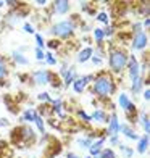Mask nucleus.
<instances>
[{"instance_id":"nucleus-44","label":"nucleus","mask_w":150,"mask_h":158,"mask_svg":"<svg viewBox=\"0 0 150 158\" xmlns=\"http://www.w3.org/2000/svg\"><path fill=\"white\" fill-rule=\"evenodd\" d=\"M3 5H5V2H2V0H0V8H2Z\"/></svg>"},{"instance_id":"nucleus-8","label":"nucleus","mask_w":150,"mask_h":158,"mask_svg":"<svg viewBox=\"0 0 150 158\" xmlns=\"http://www.w3.org/2000/svg\"><path fill=\"white\" fill-rule=\"evenodd\" d=\"M119 132H123L126 137L131 139V140H139V134L127 124H119Z\"/></svg>"},{"instance_id":"nucleus-2","label":"nucleus","mask_w":150,"mask_h":158,"mask_svg":"<svg viewBox=\"0 0 150 158\" xmlns=\"http://www.w3.org/2000/svg\"><path fill=\"white\" fill-rule=\"evenodd\" d=\"M126 63H127V55L123 50H113V52H110V68L115 73H119L126 66Z\"/></svg>"},{"instance_id":"nucleus-30","label":"nucleus","mask_w":150,"mask_h":158,"mask_svg":"<svg viewBox=\"0 0 150 158\" xmlns=\"http://www.w3.org/2000/svg\"><path fill=\"white\" fill-rule=\"evenodd\" d=\"M35 44H37V48H40V50L45 47V42H44V39H42L40 34H35Z\"/></svg>"},{"instance_id":"nucleus-4","label":"nucleus","mask_w":150,"mask_h":158,"mask_svg":"<svg viewBox=\"0 0 150 158\" xmlns=\"http://www.w3.org/2000/svg\"><path fill=\"white\" fill-rule=\"evenodd\" d=\"M32 79L35 84L39 85H45V84H50L52 82V74L45 69H39V71H34L32 73Z\"/></svg>"},{"instance_id":"nucleus-1","label":"nucleus","mask_w":150,"mask_h":158,"mask_svg":"<svg viewBox=\"0 0 150 158\" xmlns=\"http://www.w3.org/2000/svg\"><path fill=\"white\" fill-rule=\"evenodd\" d=\"M113 90H115V84L110 76L100 74L94 79V94H97L98 97H108Z\"/></svg>"},{"instance_id":"nucleus-45","label":"nucleus","mask_w":150,"mask_h":158,"mask_svg":"<svg viewBox=\"0 0 150 158\" xmlns=\"http://www.w3.org/2000/svg\"><path fill=\"white\" fill-rule=\"evenodd\" d=\"M87 158H90V156H87Z\"/></svg>"},{"instance_id":"nucleus-35","label":"nucleus","mask_w":150,"mask_h":158,"mask_svg":"<svg viewBox=\"0 0 150 158\" xmlns=\"http://www.w3.org/2000/svg\"><path fill=\"white\" fill-rule=\"evenodd\" d=\"M79 116H81L84 121H92V118H90V116H89V114L85 113V111H82V110H79Z\"/></svg>"},{"instance_id":"nucleus-20","label":"nucleus","mask_w":150,"mask_h":158,"mask_svg":"<svg viewBox=\"0 0 150 158\" xmlns=\"http://www.w3.org/2000/svg\"><path fill=\"white\" fill-rule=\"evenodd\" d=\"M63 103H61V100L58 98V100H53V111L56 113V114H58V116L60 118H63V116H65V113H63Z\"/></svg>"},{"instance_id":"nucleus-37","label":"nucleus","mask_w":150,"mask_h":158,"mask_svg":"<svg viewBox=\"0 0 150 158\" xmlns=\"http://www.w3.org/2000/svg\"><path fill=\"white\" fill-rule=\"evenodd\" d=\"M58 45H60V42H56V40H52V42H48V47H50V48H56Z\"/></svg>"},{"instance_id":"nucleus-29","label":"nucleus","mask_w":150,"mask_h":158,"mask_svg":"<svg viewBox=\"0 0 150 158\" xmlns=\"http://www.w3.org/2000/svg\"><path fill=\"white\" fill-rule=\"evenodd\" d=\"M48 64H52V66H53V64H56V58H55V56L52 55V53H50V52H47L45 53V58H44Z\"/></svg>"},{"instance_id":"nucleus-14","label":"nucleus","mask_w":150,"mask_h":158,"mask_svg":"<svg viewBox=\"0 0 150 158\" xmlns=\"http://www.w3.org/2000/svg\"><path fill=\"white\" fill-rule=\"evenodd\" d=\"M148 147V135H142V137H139V143H137V152L139 153H145V150Z\"/></svg>"},{"instance_id":"nucleus-38","label":"nucleus","mask_w":150,"mask_h":158,"mask_svg":"<svg viewBox=\"0 0 150 158\" xmlns=\"http://www.w3.org/2000/svg\"><path fill=\"white\" fill-rule=\"evenodd\" d=\"M144 98H145V100L150 98V89H145V90H144Z\"/></svg>"},{"instance_id":"nucleus-39","label":"nucleus","mask_w":150,"mask_h":158,"mask_svg":"<svg viewBox=\"0 0 150 158\" xmlns=\"http://www.w3.org/2000/svg\"><path fill=\"white\" fill-rule=\"evenodd\" d=\"M110 142H111V143H116V142H118V135H111Z\"/></svg>"},{"instance_id":"nucleus-43","label":"nucleus","mask_w":150,"mask_h":158,"mask_svg":"<svg viewBox=\"0 0 150 158\" xmlns=\"http://www.w3.org/2000/svg\"><path fill=\"white\" fill-rule=\"evenodd\" d=\"M144 26H147V27H148V26H150V19H148V18H147V19H145V21H144Z\"/></svg>"},{"instance_id":"nucleus-19","label":"nucleus","mask_w":150,"mask_h":158,"mask_svg":"<svg viewBox=\"0 0 150 158\" xmlns=\"http://www.w3.org/2000/svg\"><path fill=\"white\" fill-rule=\"evenodd\" d=\"M102 58H103L102 48L95 50V53H92V56H90V60H92V63H94V64H100V63H102Z\"/></svg>"},{"instance_id":"nucleus-16","label":"nucleus","mask_w":150,"mask_h":158,"mask_svg":"<svg viewBox=\"0 0 150 158\" xmlns=\"http://www.w3.org/2000/svg\"><path fill=\"white\" fill-rule=\"evenodd\" d=\"M118 103H119L121 108H123V110L126 111V110L131 106V100H129V97H127L126 94H121V95L118 97Z\"/></svg>"},{"instance_id":"nucleus-26","label":"nucleus","mask_w":150,"mask_h":158,"mask_svg":"<svg viewBox=\"0 0 150 158\" xmlns=\"http://www.w3.org/2000/svg\"><path fill=\"white\" fill-rule=\"evenodd\" d=\"M92 140L89 137H84V139H77V145H79L81 148H89L90 147Z\"/></svg>"},{"instance_id":"nucleus-24","label":"nucleus","mask_w":150,"mask_h":158,"mask_svg":"<svg viewBox=\"0 0 150 158\" xmlns=\"http://www.w3.org/2000/svg\"><path fill=\"white\" fill-rule=\"evenodd\" d=\"M142 79L139 77V79H135V81H132V87H131V90L134 92V94H139L140 92V89H142Z\"/></svg>"},{"instance_id":"nucleus-13","label":"nucleus","mask_w":150,"mask_h":158,"mask_svg":"<svg viewBox=\"0 0 150 158\" xmlns=\"http://www.w3.org/2000/svg\"><path fill=\"white\" fill-rule=\"evenodd\" d=\"M92 53H94V50H92L90 47H85L84 50H81V52L77 53V61H79V63H85L87 60H90Z\"/></svg>"},{"instance_id":"nucleus-28","label":"nucleus","mask_w":150,"mask_h":158,"mask_svg":"<svg viewBox=\"0 0 150 158\" xmlns=\"http://www.w3.org/2000/svg\"><path fill=\"white\" fill-rule=\"evenodd\" d=\"M103 37H105V35H103V29H100V27L94 29V39L98 42V44L102 42V39H103Z\"/></svg>"},{"instance_id":"nucleus-22","label":"nucleus","mask_w":150,"mask_h":158,"mask_svg":"<svg viewBox=\"0 0 150 158\" xmlns=\"http://www.w3.org/2000/svg\"><path fill=\"white\" fill-rule=\"evenodd\" d=\"M34 123H35V126H37L39 132H42V134L45 132V124H44V119H42V118L39 116V114H37V116L34 118Z\"/></svg>"},{"instance_id":"nucleus-11","label":"nucleus","mask_w":150,"mask_h":158,"mask_svg":"<svg viewBox=\"0 0 150 158\" xmlns=\"http://www.w3.org/2000/svg\"><path fill=\"white\" fill-rule=\"evenodd\" d=\"M53 6H55V11L58 13V15H63V13L69 11V2L68 0H58V2L53 3Z\"/></svg>"},{"instance_id":"nucleus-34","label":"nucleus","mask_w":150,"mask_h":158,"mask_svg":"<svg viewBox=\"0 0 150 158\" xmlns=\"http://www.w3.org/2000/svg\"><path fill=\"white\" fill-rule=\"evenodd\" d=\"M97 19L100 21V23H108V16H106V13H98Z\"/></svg>"},{"instance_id":"nucleus-33","label":"nucleus","mask_w":150,"mask_h":158,"mask_svg":"<svg viewBox=\"0 0 150 158\" xmlns=\"http://www.w3.org/2000/svg\"><path fill=\"white\" fill-rule=\"evenodd\" d=\"M34 52H35V58H37V60H40V61H42V60H44V58H45V53H44V52H42V50H40V48H35V50H34Z\"/></svg>"},{"instance_id":"nucleus-36","label":"nucleus","mask_w":150,"mask_h":158,"mask_svg":"<svg viewBox=\"0 0 150 158\" xmlns=\"http://www.w3.org/2000/svg\"><path fill=\"white\" fill-rule=\"evenodd\" d=\"M113 31H115L113 27H106V29H103V35H111Z\"/></svg>"},{"instance_id":"nucleus-5","label":"nucleus","mask_w":150,"mask_h":158,"mask_svg":"<svg viewBox=\"0 0 150 158\" xmlns=\"http://www.w3.org/2000/svg\"><path fill=\"white\" fill-rule=\"evenodd\" d=\"M147 42H148V39H147V34L144 31L135 32L134 39H132V48L134 50H142V48H145Z\"/></svg>"},{"instance_id":"nucleus-32","label":"nucleus","mask_w":150,"mask_h":158,"mask_svg":"<svg viewBox=\"0 0 150 158\" xmlns=\"http://www.w3.org/2000/svg\"><path fill=\"white\" fill-rule=\"evenodd\" d=\"M23 29L27 32V34H34L35 32V29H34V26L32 24H29V23H26L24 26H23Z\"/></svg>"},{"instance_id":"nucleus-17","label":"nucleus","mask_w":150,"mask_h":158,"mask_svg":"<svg viewBox=\"0 0 150 158\" xmlns=\"http://www.w3.org/2000/svg\"><path fill=\"white\" fill-rule=\"evenodd\" d=\"M90 118H92V119H95L97 123H106V114H105L103 110H95L94 114H92Z\"/></svg>"},{"instance_id":"nucleus-9","label":"nucleus","mask_w":150,"mask_h":158,"mask_svg":"<svg viewBox=\"0 0 150 158\" xmlns=\"http://www.w3.org/2000/svg\"><path fill=\"white\" fill-rule=\"evenodd\" d=\"M106 123H110V127H108V134L110 135H118L119 132V121H118V116L115 113L110 116V121H106Z\"/></svg>"},{"instance_id":"nucleus-21","label":"nucleus","mask_w":150,"mask_h":158,"mask_svg":"<svg viewBox=\"0 0 150 158\" xmlns=\"http://www.w3.org/2000/svg\"><path fill=\"white\" fill-rule=\"evenodd\" d=\"M35 116H37V111H35V110H32V108L26 110V111H24V114H23V118H24L26 121H31V123L34 121V118H35Z\"/></svg>"},{"instance_id":"nucleus-6","label":"nucleus","mask_w":150,"mask_h":158,"mask_svg":"<svg viewBox=\"0 0 150 158\" xmlns=\"http://www.w3.org/2000/svg\"><path fill=\"white\" fill-rule=\"evenodd\" d=\"M129 77L131 81H135V79L140 77V66H139V61L135 60V56H131L129 60Z\"/></svg>"},{"instance_id":"nucleus-10","label":"nucleus","mask_w":150,"mask_h":158,"mask_svg":"<svg viewBox=\"0 0 150 158\" xmlns=\"http://www.w3.org/2000/svg\"><path fill=\"white\" fill-rule=\"evenodd\" d=\"M103 142H105V137H100L98 140H95V142H92L90 143V147H89V152H90V155L92 156H98L100 155V152H102V145H103Z\"/></svg>"},{"instance_id":"nucleus-18","label":"nucleus","mask_w":150,"mask_h":158,"mask_svg":"<svg viewBox=\"0 0 150 158\" xmlns=\"http://www.w3.org/2000/svg\"><path fill=\"white\" fill-rule=\"evenodd\" d=\"M140 123H142V127H144L145 134L148 135V134H150V123H148V116H147V113H144V111L140 113Z\"/></svg>"},{"instance_id":"nucleus-3","label":"nucleus","mask_w":150,"mask_h":158,"mask_svg":"<svg viewBox=\"0 0 150 158\" xmlns=\"http://www.w3.org/2000/svg\"><path fill=\"white\" fill-rule=\"evenodd\" d=\"M74 31V23L73 21H60L52 27V34L58 35V37H68L69 34Z\"/></svg>"},{"instance_id":"nucleus-41","label":"nucleus","mask_w":150,"mask_h":158,"mask_svg":"<svg viewBox=\"0 0 150 158\" xmlns=\"http://www.w3.org/2000/svg\"><path fill=\"white\" fill-rule=\"evenodd\" d=\"M66 158H79V156L74 155V153H68V156H66Z\"/></svg>"},{"instance_id":"nucleus-25","label":"nucleus","mask_w":150,"mask_h":158,"mask_svg":"<svg viewBox=\"0 0 150 158\" xmlns=\"http://www.w3.org/2000/svg\"><path fill=\"white\" fill-rule=\"evenodd\" d=\"M6 74H8V71H6V64H5L3 58L0 56V81H3Z\"/></svg>"},{"instance_id":"nucleus-31","label":"nucleus","mask_w":150,"mask_h":158,"mask_svg":"<svg viewBox=\"0 0 150 158\" xmlns=\"http://www.w3.org/2000/svg\"><path fill=\"white\" fill-rule=\"evenodd\" d=\"M39 100H42V102H53L48 92H42V94H39Z\"/></svg>"},{"instance_id":"nucleus-12","label":"nucleus","mask_w":150,"mask_h":158,"mask_svg":"<svg viewBox=\"0 0 150 158\" xmlns=\"http://www.w3.org/2000/svg\"><path fill=\"white\" fill-rule=\"evenodd\" d=\"M63 77H65V87H69V85L76 81V69L74 68H68L66 73L63 74Z\"/></svg>"},{"instance_id":"nucleus-40","label":"nucleus","mask_w":150,"mask_h":158,"mask_svg":"<svg viewBox=\"0 0 150 158\" xmlns=\"http://www.w3.org/2000/svg\"><path fill=\"white\" fill-rule=\"evenodd\" d=\"M5 124H8V121H6V119H0V126H5Z\"/></svg>"},{"instance_id":"nucleus-7","label":"nucleus","mask_w":150,"mask_h":158,"mask_svg":"<svg viewBox=\"0 0 150 158\" xmlns=\"http://www.w3.org/2000/svg\"><path fill=\"white\" fill-rule=\"evenodd\" d=\"M90 79H92V76H90V74L84 76V77H79V79H76V81L73 82V89H74L76 94H81V92H84L85 85H87V82L90 81Z\"/></svg>"},{"instance_id":"nucleus-42","label":"nucleus","mask_w":150,"mask_h":158,"mask_svg":"<svg viewBox=\"0 0 150 158\" xmlns=\"http://www.w3.org/2000/svg\"><path fill=\"white\" fill-rule=\"evenodd\" d=\"M5 5H10V6H15V5H18V3H16V2H6Z\"/></svg>"},{"instance_id":"nucleus-23","label":"nucleus","mask_w":150,"mask_h":158,"mask_svg":"<svg viewBox=\"0 0 150 158\" xmlns=\"http://www.w3.org/2000/svg\"><path fill=\"white\" fill-rule=\"evenodd\" d=\"M97 158H116V155H115V152H113L111 148H105V150L100 152V155Z\"/></svg>"},{"instance_id":"nucleus-27","label":"nucleus","mask_w":150,"mask_h":158,"mask_svg":"<svg viewBox=\"0 0 150 158\" xmlns=\"http://www.w3.org/2000/svg\"><path fill=\"white\" fill-rule=\"evenodd\" d=\"M119 148H121V153H123L126 158H131L132 156V148H129L127 145H123V143H121Z\"/></svg>"},{"instance_id":"nucleus-15","label":"nucleus","mask_w":150,"mask_h":158,"mask_svg":"<svg viewBox=\"0 0 150 158\" xmlns=\"http://www.w3.org/2000/svg\"><path fill=\"white\" fill-rule=\"evenodd\" d=\"M11 56H13V60H15L16 63L23 64V66H26V64L29 63V61H27V58H26V56H24L23 53H21V52H18V50H15V52L11 53Z\"/></svg>"}]
</instances>
